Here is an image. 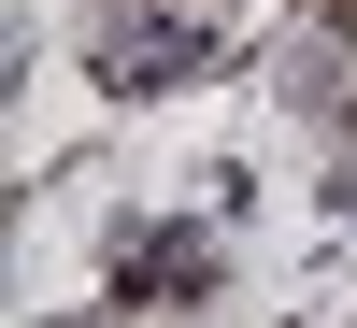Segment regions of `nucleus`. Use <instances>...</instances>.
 I'll return each mask as SVG.
<instances>
[{"mask_svg": "<svg viewBox=\"0 0 357 328\" xmlns=\"http://www.w3.org/2000/svg\"><path fill=\"white\" fill-rule=\"evenodd\" d=\"M229 29V0H100V86H158V72H186L200 43Z\"/></svg>", "mask_w": 357, "mask_h": 328, "instance_id": "obj_1", "label": "nucleus"}, {"mask_svg": "<svg viewBox=\"0 0 357 328\" xmlns=\"http://www.w3.org/2000/svg\"><path fill=\"white\" fill-rule=\"evenodd\" d=\"M286 72H301V100H329L343 129H357V0H314V15H301V57H286Z\"/></svg>", "mask_w": 357, "mask_h": 328, "instance_id": "obj_2", "label": "nucleus"}]
</instances>
